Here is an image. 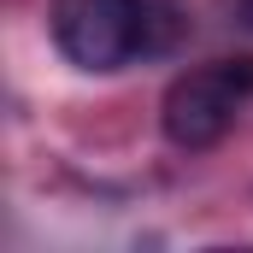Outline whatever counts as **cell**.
I'll list each match as a JSON object with an SVG mask.
<instances>
[{
	"mask_svg": "<svg viewBox=\"0 0 253 253\" xmlns=\"http://www.w3.org/2000/svg\"><path fill=\"white\" fill-rule=\"evenodd\" d=\"M253 94V59H218L200 65V71H183L171 88H165V106H159V124L171 135V147H212L224 141L242 100Z\"/></svg>",
	"mask_w": 253,
	"mask_h": 253,
	"instance_id": "2",
	"label": "cell"
},
{
	"mask_svg": "<svg viewBox=\"0 0 253 253\" xmlns=\"http://www.w3.org/2000/svg\"><path fill=\"white\" fill-rule=\"evenodd\" d=\"M242 24H253V0H242Z\"/></svg>",
	"mask_w": 253,
	"mask_h": 253,
	"instance_id": "3",
	"label": "cell"
},
{
	"mask_svg": "<svg viewBox=\"0 0 253 253\" xmlns=\"http://www.w3.org/2000/svg\"><path fill=\"white\" fill-rule=\"evenodd\" d=\"M47 24L77 71H118L129 59H153L183 36V18L165 0H53Z\"/></svg>",
	"mask_w": 253,
	"mask_h": 253,
	"instance_id": "1",
	"label": "cell"
}]
</instances>
